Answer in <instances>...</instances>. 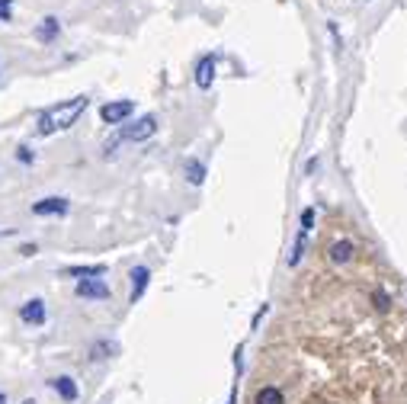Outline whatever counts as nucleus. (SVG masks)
<instances>
[{"label": "nucleus", "mask_w": 407, "mask_h": 404, "mask_svg": "<svg viewBox=\"0 0 407 404\" xmlns=\"http://www.w3.org/2000/svg\"><path fill=\"white\" fill-rule=\"evenodd\" d=\"M23 404H35V401H33V398H29V401H23Z\"/></svg>", "instance_id": "obj_20"}, {"label": "nucleus", "mask_w": 407, "mask_h": 404, "mask_svg": "<svg viewBox=\"0 0 407 404\" xmlns=\"http://www.w3.org/2000/svg\"><path fill=\"white\" fill-rule=\"evenodd\" d=\"M45 318H49V311H45V302H42V299H29L26 305H20V321H23V324H29V328L45 324Z\"/></svg>", "instance_id": "obj_5"}, {"label": "nucleus", "mask_w": 407, "mask_h": 404, "mask_svg": "<svg viewBox=\"0 0 407 404\" xmlns=\"http://www.w3.org/2000/svg\"><path fill=\"white\" fill-rule=\"evenodd\" d=\"M64 276H71V279H100V276H106V266L103 263H90V266H64Z\"/></svg>", "instance_id": "obj_10"}, {"label": "nucleus", "mask_w": 407, "mask_h": 404, "mask_svg": "<svg viewBox=\"0 0 407 404\" xmlns=\"http://www.w3.org/2000/svg\"><path fill=\"white\" fill-rule=\"evenodd\" d=\"M215 55H206V58H199V64H196V87L199 90H208V87L215 84Z\"/></svg>", "instance_id": "obj_8"}, {"label": "nucleus", "mask_w": 407, "mask_h": 404, "mask_svg": "<svg viewBox=\"0 0 407 404\" xmlns=\"http://www.w3.org/2000/svg\"><path fill=\"white\" fill-rule=\"evenodd\" d=\"M254 404H285V398H283V391H279V388L266 385V388L256 391V401Z\"/></svg>", "instance_id": "obj_13"}, {"label": "nucleus", "mask_w": 407, "mask_h": 404, "mask_svg": "<svg viewBox=\"0 0 407 404\" xmlns=\"http://www.w3.org/2000/svg\"><path fill=\"white\" fill-rule=\"evenodd\" d=\"M187 180L193 183V186H202V180H206V167H202L199 160H187Z\"/></svg>", "instance_id": "obj_15"}, {"label": "nucleus", "mask_w": 407, "mask_h": 404, "mask_svg": "<svg viewBox=\"0 0 407 404\" xmlns=\"http://www.w3.org/2000/svg\"><path fill=\"white\" fill-rule=\"evenodd\" d=\"M10 7H13V0H0V20L4 23L10 20Z\"/></svg>", "instance_id": "obj_16"}, {"label": "nucleus", "mask_w": 407, "mask_h": 404, "mask_svg": "<svg viewBox=\"0 0 407 404\" xmlns=\"http://www.w3.org/2000/svg\"><path fill=\"white\" fill-rule=\"evenodd\" d=\"M350 257H353V244H350V241H337V244L331 247V260H334V263H350Z\"/></svg>", "instance_id": "obj_14"}, {"label": "nucleus", "mask_w": 407, "mask_h": 404, "mask_svg": "<svg viewBox=\"0 0 407 404\" xmlns=\"http://www.w3.org/2000/svg\"><path fill=\"white\" fill-rule=\"evenodd\" d=\"M375 302H379V308H388V299L382 292H375Z\"/></svg>", "instance_id": "obj_18"}, {"label": "nucleus", "mask_w": 407, "mask_h": 404, "mask_svg": "<svg viewBox=\"0 0 407 404\" xmlns=\"http://www.w3.org/2000/svg\"><path fill=\"white\" fill-rule=\"evenodd\" d=\"M314 228V209H305L302 212V222H298V237H295V247H292V257H289V266H298L305 257V247H308V234Z\"/></svg>", "instance_id": "obj_3"}, {"label": "nucleus", "mask_w": 407, "mask_h": 404, "mask_svg": "<svg viewBox=\"0 0 407 404\" xmlns=\"http://www.w3.org/2000/svg\"><path fill=\"white\" fill-rule=\"evenodd\" d=\"M148 283H151V270H148V266H135V270H131V305L145 295Z\"/></svg>", "instance_id": "obj_9"}, {"label": "nucleus", "mask_w": 407, "mask_h": 404, "mask_svg": "<svg viewBox=\"0 0 407 404\" xmlns=\"http://www.w3.org/2000/svg\"><path fill=\"white\" fill-rule=\"evenodd\" d=\"M58 32H61V23H58L55 16H45V20L35 26V39H39V42H55Z\"/></svg>", "instance_id": "obj_11"}, {"label": "nucleus", "mask_w": 407, "mask_h": 404, "mask_svg": "<svg viewBox=\"0 0 407 404\" xmlns=\"http://www.w3.org/2000/svg\"><path fill=\"white\" fill-rule=\"evenodd\" d=\"M131 112H135V103H131V100H116V103H106L103 109H100V119H103L106 126H122Z\"/></svg>", "instance_id": "obj_4"}, {"label": "nucleus", "mask_w": 407, "mask_h": 404, "mask_svg": "<svg viewBox=\"0 0 407 404\" xmlns=\"http://www.w3.org/2000/svg\"><path fill=\"white\" fill-rule=\"evenodd\" d=\"M74 292H77V299H100V302L110 299V295H112L110 286H106L103 279H81Z\"/></svg>", "instance_id": "obj_6"}, {"label": "nucleus", "mask_w": 407, "mask_h": 404, "mask_svg": "<svg viewBox=\"0 0 407 404\" xmlns=\"http://www.w3.org/2000/svg\"><path fill=\"white\" fill-rule=\"evenodd\" d=\"M90 106L87 97H74V100H64V103H55L49 106L45 112H39V122H35V135H55V132H64L83 116V109Z\"/></svg>", "instance_id": "obj_1"}, {"label": "nucleus", "mask_w": 407, "mask_h": 404, "mask_svg": "<svg viewBox=\"0 0 407 404\" xmlns=\"http://www.w3.org/2000/svg\"><path fill=\"white\" fill-rule=\"evenodd\" d=\"M158 132V116H141L119 132V141H148Z\"/></svg>", "instance_id": "obj_2"}, {"label": "nucleus", "mask_w": 407, "mask_h": 404, "mask_svg": "<svg viewBox=\"0 0 407 404\" xmlns=\"http://www.w3.org/2000/svg\"><path fill=\"white\" fill-rule=\"evenodd\" d=\"M49 385L61 395V401H77V395H81V391H77V382L71 376H58V379H52Z\"/></svg>", "instance_id": "obj_12"}, {"label": "nucleus", "mask_w": 407, "mask_h": 404, "mask_svg": "<svg viewBox=\"0 0 407 404\" xmlns=\"http://www.w3.org/2000/svg\"><path fill=\"white\" fill-rule=\"evenodd\" d=\"M16 158H20L23 164H33V151H29V148H20V151H16Z\"/></svg>", "instance_id": "obj_17"}, {"label": "nucleus", "mask_w": 407, "mask_h": 404, "mask_svg": "<svg viewBox=\"0 0 407 404\" xmlns=\"http://www.w3.org/2000/svg\"><path fill=\"white\" fill-rule=\"evenodd\" d=\"M0 404H7V395H0Z\"/></svg>", "instance_id": "obj_19"}, {"label": "nucleus", "mask_w": 407, "mask_h": 404, "mask_svg": "<svg viewBox=\"0 0 407 404\" xmlns=\"http://www.w3.org/2000/svg\"><path fill=\"white\" fill-rule=\"evenodd\" d=\"M71 206H68V199L64 196H45V199H39L33 206V212L35 215H64Z\"/></svg>", "instance_id": "obj_7"}]
</instances>
